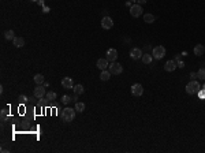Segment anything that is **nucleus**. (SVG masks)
<instances>
[{
  "mask_svg": "<svg viewBox=\"0 0 205 153\" xmlns=\"http://www.w3.org/2000/svg\"><path fill=\"white\" fill-rule=\"evenodd\" d=\"M75 108H64L63 112H62V117H63V120L64 122H71V120H74V117H75Z\"/></svg>",
  "mask_w": 205,
  "mask_h": 153,
  "instance_id": "obj_1",
  "label": "nucleus"
},
{
  "mask_svg": "<svg viewBox=\"0 0 205 153\" xmlns=\"http://www.w3.org/2000/svg\"><path fill=\"white\" fill-rule=\"evenodd\" d=\"M152 56L153 59H156V60H160V59H163V57L166 56V48L163 45H157L153 48L152 51Z\"/></svg>",
  "mask_w": 205,
  "mask_h": 153,
  "instance_id": "obj_2",
  "label": "nucleus"
},
{
  "mask_svg": "<svg viewBox=\"0 0 205 153\" xmlns=\"http://www.w3.org/2000/svg\"><path fill=\"white\" fill-rule=\"evenodd\" d=\"M201 89V86L197 81H190L186 85V93L188 94H194V93H198V90Z\"/></svg>",
  "mask_w": 205,
  "mask_h": 153,
  "instance_id": "obj_3",
  "label": "nucleus"
},
{
  "mask_svg": "<svg viewBox=\"0 0 205 153\" xmlns=\"http://www.w3.org/2000/svg\"><path fill=\"white\" fill-rule=\"evenodd\" d=\"M110 73L112 75H119V74H122L123 73V67H122V64H119V63H116V62H112V63L110 64Z\"/></svg>",
  "mask_w": 205,
  "mask_h": 153,
  "instance_id": "obj_4",
  "label": "nucleus"
},
{
  "mask_svg": "<svg viewBox=\"0 0 205 153\" xmlns=\"http://www.w3.org/2000/svg\"><path fill=\"white\" fill-rule=\"evenodd\" d=\"M142 7H141V4H133L130 7V15L133 17V18H138V17H141L142 15Z\"/></svg>",
  "mask_w": 205,
  "mask_h": 153,
  "instance_id": "obj_5",
  "label": "nucleus"
},
{
  "mask_svg": "<svg viewBox=\"0 0 205 153\" xmlns=\"http://www.w3.org/2000/svg\"><path fill=\"white\" fill-rule=\"evenodd\" d=\"M131 94L135 97H141L144 94V88H142L141 83H134L131 86Z\"/></svg>",
  "mask_w": 205,
  "mask_h": 153,
  "instance_id": "obj_6",
  "label": "nucleus"
},
{
  "mask_svg": "<svg viewBox=\"0 0 205 153\" xmlns=\"http://www.w3.org/2000/svg\"><path fill=\"white\" fill-rule=\"evenodd\" d=\"M101 28L105 29V30H110V29L113 28V21L112 18H110L108 15H105V17H102L101 19Z\"/></svg>",
  "mask_w": 205,
  "mask_h": 153,
  "instance_id": "obj_7",
  "label": "nucleus"
},
{
  "mask_svg": "<svg viewBox=\"0 0 205 153\" xmlns=\"http://www.w3.org/2000/svg\"><path fill=\"white\" fill-rule=\"evenodd\" d=\"M47 94L45 88H43V85H37V88H34V97L36 99H43Z\"/></svg>",
  "mask_w": 205,
  "mask_h": 153,
  "instance_id": "obj_8",
  "label": "nucleus"
},
{
  "mask_svg": "<svg viewBox=\"0 0 205 153\" xmlns=\"http://www.w3.org/2000/svg\"><path fill=\"white\" fill-rule=\"evenodd\" d=\"M107 60L108 62H115L118 59V51L113 49V48H111V49L107 51Z\"/></svg>",
  "mask_w": 205,
  "mask_h": 153,
  "instance_id": "obj_9",
  "label": "nucleus"
},
{
  "mask_svg": "<svg viewBox=\"0 0 205 153\" xmlns=\"http://www.w3.org/2000/svg\"><path fill=\"white\" fill-rule=\"evenodd\" d=\"M177 67H178V63L175 60H168L166 64H164V70H166V71H168V73L175 71V70H177Z\"/></svg>",
  "mask_w": 205,
  "mask_h": 153,
  "instance_id": "obj_10",
  "label": "nucleus"
},
{
  "mask_svg": "<svg viewBox=\"0 0 205 153\" xmlns=\"http://www.w3.org/2000/svg\"><path fill=\"white\" fill-rule=\"evenodd\" d=\"M107 67H110V63L107 60V57H101V59L97 60V68H100L102 71V70H107Z\"/></svg>",
  "mask_w": 205,
  "mask_h": 153,
  "instance_id": "obj_11",
  "label": "nucleus"
},
{
  "mask_svg": "<svg viewBox=\"0 0 205 153\" xmlns=\"http://www.w3.org/2000/svg\"><path fill=\"white\" fill-rule=\"evenodd\" d=\"M62 86L64 89H73L74 88V83H73V79L70 77H66V78L62 79Z\"/></svg>",
  "mask_w": 205,
  "mask_h": 153,
  "instance_id": "obj_12",
  "label": "nucleus"
},
{
  "mask_svg": "<svg viewBox=\"0 0 205 153\" xmlns=\"http://www.w3.org/2000/svg\"><path fill=\"white\" fill-rule=\"evenodd\" d=\"M130 57L131 59H134V60H138L140 57H142V51L140 48H133L130 51Z\"/></svg>",
  "mask_w": 205,
  "mask_h": 153,
  "instance_id": "obj_13",
  "label": "nucleus"
},
{
  "mask_svg": "<svg viewBox=\"0 0 205 153\" xmlns=\"http://www.w3.org/2000/svg\"><path fill=\"white\" fill-rule=\"evenodd\" d=\"M193 52H194V55H197V56H202V55L205 54V46L202 45V44H197V45L194 46Z\"/></svg>",
  "mask_w": 205,
  "mask_h": 153,
  "instance_id": "obj_14",
  "label": "nucleus"
},
{
  "mask_svg": "<svg viewBox=\"0 0 205 153\" xmlns=\"http://www.w3.org/2000/svg\"><path fill=\"white\" fill-rule=\"evenodd\" d=\"M12 43H14V45L17 46V48H22V46L25 45V38H23V37H15V38L12 40Z\"/></svg>",
  "mask_w": 205,
  "mask_h": 153,
  "instance_id": "obj_15",
  "label": "nucleus"
},
{
  "mask_svg": "<svg viewBox=\"0 0 205 153\" xmlns=\"http://www.w3.org/2000/svg\"><path fill=\"white\" fill-rule=\"evenodd\" d=\"M141 59H142V63L144 64H152V62H153V56L150 54H144Z\"/></svg>",
  "mask_w": 205,
  "mask_h": 153,
  "instance_id": "obj_16",
  "label": "nucleus"
},
{
  "mask_svg": "<svg viewBox=\"0 0 205 153\" xmlns=\"http://www.w3.org/2000/svg\"><path fill=\"white\" fill-rule=\"evenodd\" d=\"M30 127H32L30 119H23V120L21 122V128H22V130H25V131H28V130H30Z\"/></svg>",
  "mask_w": 205,
  "mask_h": 153,
  "instance_id": "obj_17",
  "label": "nucleus"
},
{
  "mask_svg": "<svg viewBox=\"0 0 205 153\" xmlns=\"http://www.w3.org/2000/svg\"><path fill=\"white\" fill-rule=\"evenodd\" d=\"M156 19V17L153 14H150V12H148V14H144V22H146V23H153Z\"/></svg>",
  "mask_w": 205,
  "mask_h": 153,
  "instance_id": "obj_18",
  "label": "nucleus"
},
{
  "mask_svg": "<svg viewBox=\"0 0 205 153\" xmlns=\"http://www.w3.org/2000/svg\"><path fill=\"white\" fill-rule=\"evenodd\" d=\"M111 73H110V70H108V71H107V70H102L101 71V74H100V79H101V81H108V79L111 78Z\"/></svg>",
  "mask_w": 205,
  "mask_h": 153,
  "instance_id": "obj_19",
  "label": "nucleus"
},
{
  "mask_svg": "<svg viewBox=\"0 0 205 153\" xmlns=\"http://www.w3.org/2000/svg\"><path fill=\"white\" fill-rule=\"evenodd\" d=\"M73 89H74V93H75V94H78V96H79V94H82V93L85 92V88H84V86H82L81 83L75 85L74 88H73Z\"/></svg>",
  "mask_w": 205,
  "mask_h": 153,
  "instance_id": "obj_20",
  "label": "nucleus"
},
{
  "mask_svg": "<svg viewBox=\"0 0 205 153\" xmlns=\"http://www.w3.org/2000/svg\"><path fill=\"white\" fill-rule=\"evenodd\" d=\"M4 37H6V40H8V41H12L17 36H15L14 30H7V32L4 33Z\"/></svg>",
  "mask_w": 205,
  "mask_h": 153,
  "instance_id": "obj_21",
  "label": "nucleus"
},
{
  "mask_svg": "<svg viewBox=\"0 0 205 153\" xmlns=\"http://www.w3.org/2000/svg\"><path fill=\"white\" fill-rule=\"evenodd\" d=\"M34 82L37 85H44V75L43 74H36L34 75Z\"/></svg>",
  "mask_w": 205,
  "mask_h": 153,
  "instance_id": "obj_22",
  "label": "nucleus"
},
{
  "mask_svg": "<svg viewBox=\"0 0 205 153\" xmlns=\"http://www.w3.org/2000/svg\"><path fill=\"white\" fill-rule=\"evenodd\" d=\"M75 111H77V112H84V111H85V103L77 101V103H75Z\"/></svg>",
  "mask_w": 205,
  "mask_h": 153,
  "instance_id": "obj_23",
  "label": "nucleus"
},
{
  "mask_svg": "<svg viewBox=\"0 0 205 153\" xmlns=\"http://www.w3.org/2000/svg\"><path fill=\"white\" fill-rule=\"evenodd\" d=\"M197 78L202 79V81H205V68H200L197 73Z\"/></svg>",
  "mask_w": 205,
  "mask_h": 153,
  "instance_id": "obj_24",
  "label": "nucleus"
},
{
  "mask_svg": "<svg viewBox=\"0 0 205 153\" xmlns=\"http://www.w3.org/2000/svg\"><path fill=\"white\" fill-rule=\"evenodd\" d=\"M45 96H47V99L49 100V101H53V100L56 99V93H55V92H48Z\"/></svg>",
  "mask_w": 205,
  "mask_h": 153,
  "instance_id": "obj_25",
  "label": "nucleus"
},
{
  "mask_svg": "<svg viewBox=\"0 0 205 153\" xmlns=\"http://www.w3.org/2000/svg\"><path fill=\"white\" fill-rule=\"evenodd\" d=\"M0 117H1V120H3V122L7 120V117H8V112H7V109H1V115H0Z\"/></svg>",
  "mask_w": 205,
  "mask_h": 153,
  "instance_id": "obj_26",
  "label": "nucleus"
},
{
  "mask_svg": "<svg viewBox=\"0 0 205 153\" xmlns=\"http://www.w3.org/2000/svg\"><path fill=\"white\" fill-rule=\"evenodd\" d=\"M71 100H73V99H71L70 96H63V97H62V103H63V104H68V103H71Z\"/></svg>",
  "mask_w": 205,
  "mask_h": 153,
  "instance_id": "obj_27",
  "label": "nucleus"
},
{
  "mask_svg": "<svg viewBox=\"0 0 205 153\" xmlns=\"http://www.w3.org/2000/svg\"><path fill=\"white\" fill-rule=\"evenodd\" d=\"M198 97L201 100H205V89H200L198 90Z\"/></svg>",
  "mask_w": 205,
  "mask_h": 153,
  "instance_id": "obj_28",
  "label": "nucleus"
},
{
  "mask_svg": "<svg viewBox=\"0 0 205 153\" xmlns=\"http://www.w3.org/2000/svg\"><path fill=\"white\" fill-rule=\"evenodd\" d=\"M19 100H21L22 103H26V101H28V97H26L25 94H21V96H19Z\"/></svg>",
  "mask_w": 205,
  "mask_h": 153,
  "instance_id": "obj_29",
  "label": "nucleus"
},
{
  "mask_svg": "<svg viewBox=\"0 0 205 153\" xmlns=\"http://www.w3.org/2000/svg\"><path fill=\"white\" fill-rule=\"evenodd\" d=\"M131 1H135L137 4H141V6H142V4H145V3H146V0H131Z\"/></svg>",
  "mask_w": 205,
  "mask_h": 153,
  "instance_id": "obj_30",
  "label": "nucleus"
},
{
  "mask_svg": "<svg viewBox=\"0 0 205 153\" xmlns=\"http://www.w3.org/2000/svg\"><path fill=\"white\" fill-rule=\"evenodd\" d=\"M190 78H191V81H196V78H197V73H191Z\"/></svg>",
  "mask_w": 205,
  "mask_h": 153,
  "instance_id": "obj_31",
  "label": "nucleus"
},
{
  "mask_svg": "<svg viewBox=\"0 0 205 153\" xmlns=\"http://www.w3.org/2000/svg\"><path fill=\"white\" fill-rule=\"evenodd\" d=\"M177 63H178V67H179V68H183L185 67V63H183V62H177Z\"/></svg>",
  "mask_w": 205,
  "mask_h": 153,
  "instance_id": "obj_32",
  "label": "nucleus"
},
{
  "mask_svg": "<svg viewBox=\"0 0 205 153\" xmlns=\"http://www.w3.org/2000/svg\"><path fill=\"white\" fill-rule=\"evenodd\" d=\"M180 56H182V54L175 55V59H174V60H175V62H179V60H180Z\"/></svg>",
  "mask_w": 205,
  "mask_h": 153,
  "instance_id": "obj_33",
  "label": "nucleus"
},
{
  "mask_svg": "<svg viewBox=\"0 0 205 153\" xmlns=\"http://www.w3.org/2000/svg\"><path fill=\"white\" fill-rule=\"evenodd\" d=\"M202 89H205V83H204V86H202Z\"/></svg>",
  "mask_w": 205,
  "mask_h": 153,
  "instance_id": "obj_34",
  "label": "nucleus"
}]
</instances>
